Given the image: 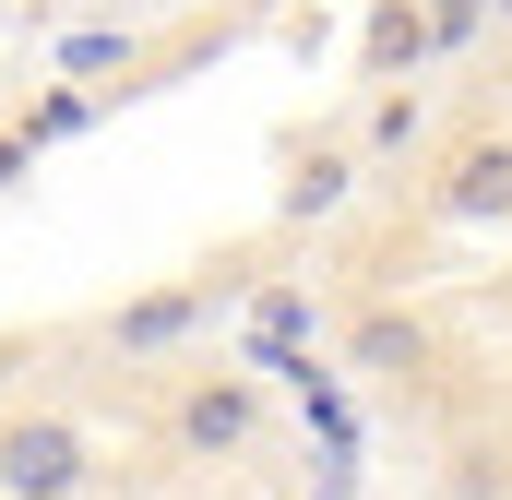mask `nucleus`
I'll return each mask as SVG.
<instances>
[{"mask_svg": "<svg viewBox=\"0 0 512 500\" xmlns=\"http://www.w3.org/2000/svg\"><path fill=\"white\" fill-rule=\"evenodd\" d=\"M84 489V429L72 417H12L0 429V500H72Z\"/></svg>", "mask_w": 512, "mask_h": 500, "instance_id": "1", "label": "nucleus"}, {"mask_svg": "<svg viewBox=\"0 0 512 500\" xmlns=\"http://www.w3.org/2000/svg\"><path fill=\"white\" fill-rule=\"evenodd\" d=\"M251 429H262V393H251V381H239V370L191 381V393L167 405V441H179V453H203V465H227V453H239Z\"/></svg>", "mask_w": 512, "mask_h": 500, "instance_id": "2", "label": "nucleus"}, {"mask_svg": "<svg viewBox=\"0 0 512 500\" xmlns=\"http://www.w3.org/2000/svg\"><path fill=\"white\" fill-rule=\"evenodd\" d=\"M441 215H465V227L512 215V143H465V155H453V179H441Z\"/></svg>", "mask_w": 512, "mask_h": 500, "instance_id": "3", "label": "nucleus"}, {"mask_svg": "<svg viewBox=\"0 0 512 500\" xmlns=\"http://www.w3.org/2000/svg\"><path fill=\"white\" fill-rule=\"evenodd\" d=\"M417 358H429V334H417L405 310H370V322L346 334V370H370V381H405Z\"/></svg>", "mask_w": 512, "mask_h": 500, "instance_id": "4", "label": "nucleus"}, {"mask_svg": "<svg viewBox=\"0 0 512 500\" xmlns=\"http://www.w3.org/2000/svg\"><path fill=\"white\" fill-rule=\"evenodd\" d=\"M346 191H358V155H334V143H322V155H310V167H298V179H286V215H298V227H310V215H334V203H346Z\"/></svg>", "mask_w": 512, "mask_h": 500, "instance_id": "5", "label": "nucleus"}, {"mask_svg": "<svg viewBox=\"0 0 512 500\" xmlns=\"http://www.w3.org/2000/svg\"><path fill=\"white\" fill-rule=\"evenodd\" d=\"M191 322H203V298H191V286H167V298H143V310H120V346H131V358H143V346H179Z\"/></svg>", "mask_w": 512, "mask_h": 500, "instance_id": "6", "label": "nucleus"}, {"mask_svg": "<svg viewBox=\"0 0 512 500\" xmlns=\"http://www.w3.org/2000/svg\"><path fill=\"white\" fill-rule=\"evenodd\" d=\"M441 489H453V500H512V465H501V453H489V441H465Z\"/></svg>", "mask_w": 512, "mask_h": 500, "instance_id": "7", "label": "nucleus"}, {"mask_svg": "<svg viewBox=\"0 0 512 500\" xmlns=\"http://www.w3.org/2000/svg\"><path fill=\"white\" fill-rule=\"evenodd\" d=\"M370 143L405 155V143H417V96H382V108H370Z\"/></svg>", "mask_w": 512, "mask_h": 500, "instance_id": "8", "label": "nucleus"}, {"mask_svg": "<svg viewBox=\"0 0 512 500\" xmlns=\"http://www.w3.org/2000/svg\"><path fill=\"white\" fill-rule=\"evenodd\" d=\"M477 12H489V0H429V36H465Z\"/></svg>", "mask_w": 512, "mask_h": 500, "instance_id": "9", "label": "nucleus"}, {"mask_svg": "<svg viewBox=\"0 0 512 500\" xmlns=\"http://www.w3.org/2000/svg\"><path fill=\"white\" fill-rule=\"evenodd\" d=\"M12 179H24V131H0V191H12Z\"/></svg>", "mask_w": 512, "mask_h": 500, "instance_id": "10", "label": "nucleus"}, {"mask_svg": "<svg viewBox=\"0 0 512 500\" xmlns=\"http://www.w3.org/2000/svg\"><path fill=\"white\" fill-rule=\"evenodd\" d=\"M0 370H12V346H0Z\"/></svg>", "mask_w": 512, "mask_h": 500, "instance_id": "11", "label": "nucleus"}]
</instances>
